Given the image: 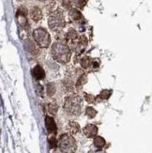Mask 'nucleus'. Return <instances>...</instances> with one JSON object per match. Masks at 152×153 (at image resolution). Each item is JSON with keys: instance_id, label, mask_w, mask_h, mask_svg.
<instances>
[{"instance_id": "nucleus-1", "label": "nucleus", "mask_w": 152, "mask_h": 153, "mask_svg": "<svg viewBox=\"0 0 152 153\" xmlns=\"http://www.w3.org/2000/svg\"><path fill=\"white\" fill-rule=\"evenodd\" d=\"M51 55L52 57L59 63H68L70 60L71 52L64 42H56L52 46Z\"/></svg>"}, {"instance_id": "nucleus-2", "label": "nucleus", "mask_w": 152, "mask_h": 153, "mask_svg": "<svg viewBox=\"0 0 152 153\" xmlns=\"http://www.w3.org/2000/svg\"><path fill=\"white\" fill-rule=\"evenodd\" d=\"M82 105H83L82 98L77 94H72L65 99L64 109L70 115L78 116L81 113Z\"/></svg>"}, {"instance_id": "nucleus-3", "label": "nucleus", "mask_w": 152, "mask_h": 153, "mask_svg": "<svg viewBox=\"0 0 152 153\" xmlns=\"http://www.w3.org/2000/svg\"><path fill=\"white\" fill-rule=\"evenodd\" d=\"M58 148L62 153H74L77 149V144L70 134H64L59 138Z\"/></svg>"}, {"instance_id": "nucleus-4", "label": "nucleus", "mask_w": 152, "mask_h": 153, "mask_svg": "<svg viewBox=\"0 0 152 153\" xmlns=\"http://www.w3.org/2000/svg\"><path fill=\"white\" fill-rule=\"evenodd\" d=\"M48 25L53 31H60L66 25L62 11L57 10L52 12L48 19Z\"/></svg>"}, {"instance_id": "nucleus-5", "label": "nucleus", "mask_w": 152, "mask_h": 153, "mask_svg": "<svg viewBox=\"0 0 152 153\" xmlns=\"http://www.w3.org/2000/svg\"><path fill=\"white\" fill-rule=\"evenodd\" d=\"M33 38H34L35 42L41 46L42 48L49 47L50 42H51V37L46 29L42 27H39L35 29L34 32H33Z\"/></svg>"}, {"instance_id": "nucleus-6", "label": "nucleus", "mask_w": 152, "mask_h": 153, "mask_svg": "<svg viewBox=\"0 0 152 153\" xmlns=\"http://www.w3.org/2000/svg\"><path fill=\"white\" fill-rule=\"evenodd\" d=\"M45 126L46 129H47L48 132L51 134H56L57 131V128H56V124L54 120V118L52 117L47 116L45 117Z\"/></svg>"}, {"instance_id": "nucleus-7", "label": "nucleus", "mask_w": 152, "mask_h": 153, "mask_svg": "<svg viewBox=\"0 0 152 153\" xmlns=\"http://www.w3.org/2000/svg\"><path fill=\"white\" fill-rule=\"evenodd\" d=\"M84 134L88 138L95 137L98 134V127L94 124H88L84 128Z\"/></svg>"}, {"instance_id": "nucleus-8", "label": "nucleus", "mask_w": 152, "mask_h": 153, "mask_svg": "<svg viewBox=\"0 0 152 153\" xmlns=\"http://www.w3.org/2000/svg\"><path fill=\"white\" fill-rule=\"evenodd\" d=\"M32 75L36 80H42L45 77V72L41 66L37 65L36 67L32 70Z\"/></svg>"}, {"instance_id": "nucleus-9", "label": "nucleus", "mask_w": 152, "mask_h": 153, "mask_svg": "<svg viewBox=\"0 0 152 153\" xmlns=\"http://www.w3.org/2000/svg\"><path fill=\"white\" fill-rule=\"evenodd\" d=\"M24 47H25L26 51L32 55H37L39 53V50L37 48L36 44L32 41H30V39H26V41L24 42Z\"/></svg>"}, {"instance_id": "nucleus-10", "label": "nucleus", "mask_w": 152, "mask_h": 153, "mask_svg": "<svg viewBox=\"0 0 152 153\" xmlns=\"http://www.w3.org/2000/svg\"><path fill=\"white\" fill-rule=\"evenodd\" d=\"M67 130L70 134H76L77 132L80 131V126L77 122L70 121L67 125Z\"/></svg>"}, {"instance_id": "nucleus-11", "label": "nucleus", "mask_w": 152, "mask_h": 153, "mask_svg": "<svg viewBox=\"0 0 152 153\" xmlns=\"http://www.w3.org/2000/svg\"><path fill=\"white\" fill-rule=\"evenodd\" d=\"M30 16L35 22H38L42 18V12L41 9H39L36 7V8H33L30 10Z\"/></svg>"}, {"instance_id": "nucleus-12", "label": "nucleus", "mask_w": 152, "mask_h": 153, "mask_svg": "<svg viewBox=\"0 0 152 153\" xmlns=\"http://www.w3.org/2000/svg\"><path fill=\"white\" fill-rule=\"evenodd\" d=\"M17 20L19 25L22 26V27H24V26L27 25V19L25 17V14L24 12H22V10H19L17 13Z\"/></svg>"}, {"instance_id": "nucleus-13", "label": "nucleus", "mask_w": 152, "mask_h": 153, "mask_svg": "<svg viewBox=\"0 0 152 153\" xmlns=\"http://www.w3.org/2000/svg\"><path fill=\"white\" fill-rule=\"evenodd\" d=\"M69 15H70V19L73 20V21H79V20L82 18L81 12L76 9H71L69 12Z\"/></svg>"}, {"instance_id": "nucleus-14", "label": "nucleus", "mask_w": 152, "mask_h": 153, "mask_svg": "<svg viewBox=\"0 0 152 153\" xmlns=\"http://www.w3.org/2000/svg\"><path fill=\"white\" fill-rule=\"evenodd\" d=\"M94 146L97 149H102L105 146V140L102 136H95L94 137Z\"/></svg>"}, {"instance_id": "nucleus-15", "label": "nucleus", "mask_w": 152, "mask_h": 153, "mask_svg": "<svg viewBox=\"0 0 152 153\" xmlns=\"http://www.w3.org/2000/svg\"><path fill=\"white\" fill-rule=\"evenodd\" d=\"M112 94V91L111 90H107V89H104L102 90L101 93H100V95L98 96L99 99H101V100H108L110 98Z\"/></svg>"}, {"instance_id": "nucleus-16", "label": "nucleus", "mask_w": 152, "mask_h": 153, "mask_svg": "<svg viewBox=\"0 0 152 153\" xmlns=\"http://www.w3.org/2000/svg\"><path fill=\"white\" fill-rule=\"evenodd\" d=\"M90 64H91V59H90V57H88V56H85L82 60H81V65H82V67L84 68V69H87V68H88L89 66H90Z\"/></svg>"}, {"instance_id": "nucleus-17", "label": "nucleus", "mask_w": 152, "mask_h": 153, "mask_svg": "<svg viewBox=\"0 0 152 153\" xmlns=\"http://www.w3.org/2000/svg\"><path fill=\"white\" fill-rule=\"evenodd\" d=\"M85 114H87V116L88 117L93 118L97 115V111L93 107H87V109H85Z\"/></svg>"}, {"instance_id": "nucleus-18", "label": "nucleus", "mask_w": 152, "mask_h": 153, "mask_svg": "<svg viewBox=\"0 0 152 153\" xmlns=\"http://www.w3.org/2000/svg\"><path fill=\"white\" fill-rule=\"evenodd\" d=\"M87 75H85V74H82L80 77H79V79H78L77 84H76V86H77V88H79V86H81V85H85V83H87Z\"/></svg>"}, {"instance_id": "nucleus-19", "label": "nucleus", "mask_w": 152, "mask_h": 153, "mask_svg": "<svg viewBox=\"0 0 152 153\" xmlns=\"http://www.w3.org/2000/svg\"><path fill=\"white\" fill-rule=\"evenodd\" d=\"M56 92V86H55V84L53 83H50L47 85V94L49 96H53L55 94Z\"/></svg>"}, {"instance_id": "nucleus-20", "label": "nucleus", "mask_w": 152, "mask_h": 153, "mask_svg": "<svg viewBox=\"0 0 152 153\" xmlns=\"http://www.w3.org/2000/svg\"><path fill=\"white\" fill-rule=\"evenodd\" d=\"M77 37H78V34L74 29H70L67 33V38L70 39H75Z\"/></svg>"}, {"instance_id": "nucleus-21", "label": "nucleus", "mask_w": 152, "mask_h": 153, "mask_svg": "<svg viewBox=\"0 0 152 153\" xmlns=\"http://www.w3.org/2000/svg\"><path fill=\"white\" fill-rule=\"evenodd\" d=\"M72 2H73V4L77 7V8H84L85 3H87V0H72Z\"/></svg>"}, {"instance_id": "nucleus-22", "label": "nucleus", "mask_w": 152, "mask_h": 153, "mask_svg": "<svg viewBox=\"0 0 152 153\" xmlns=\"http://www.w3.org/2000/svg\"><path fill=\"white\" fill-rule=\"evenodd\" d=\"M49 145L51 149H56L57 147V141L55 137H51L49 138Z\"/></svg>"}, {"instance_id": "nucleus-23", "label": "nucleus", "mask_w": 152, "mask_h": 153, "mask_svg": "<svg viewBox=\"0 0 152 153\" xmlns=\"http://www.w3.org/2000/svg\"><path fill=\"white\" fill-rule=\"evenodd\" d=\"M56 111H57V106L55 103L49 104V112L51 113L52 115H55L56 113Z\"/></svg>"}, {"instance_id": "nucleus-24", "label": "nucleus", "mask_w": 152, "mask_h": 153, "mask_svg": "<svg viewBox=\"0 0 152 153\" xmlns=\"http://www.w3.org/2000/svg\"><path fill=\"white\" fill-rule=\"evenodd\" d=\"M36 91H37V94L39 96H41L42 97L43 96V88H42V86L41 85H37V88H36Z\"/></svg>"}, {"instance_id": "nucleus-25", "label": "nucleus", "mask_w": 152, "mask_h": 153, "mask_svg": "<svg viewBox=\"0 0 152 153\" xmlns=\"http://www.w3.org/2000/svg\"><path fill=\"white\" fill-rule=\"evenodd\" d=\"M85 100H87L88 102H95V97L90 95V94H87V93H85Z\"/></svg>"}, {"instance_id": "nucleus-26", "label": "nucleus", "mask_w": 152, "mask_h": 153, "mask_svg": "<svg viewBox=\"0 0 152 153\" xmlns=\"http://www.w3.org/2000/svg\"><path fill=\"white\" fill-rule=\"evenodd\" d=\"M41 1H44V0H41Z\"/></svg>"}]
</instances>
